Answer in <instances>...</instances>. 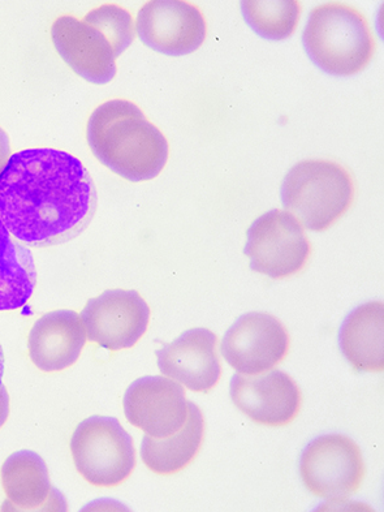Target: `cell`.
<instances>
[{"instance_id": "15", "label": "cell", "mask_w": 384, "mask_h": 512, "mask_svg": "<svg viewBox=\"0 0 384 512\" xmlns=\"http://www.w3.org/2000/svg\"><path fill=\"white\" fill-rule=\"evenodd\" d=\"M0 477L7 498L2 510H68L66 498L51 485L45 460L34 451H17L8 456Z\"/></svg>"}, {"instance_id": "6", "label": "cell", "mask_w": 384, "mask_h": 512, "mask_svg": "<svg viewBox=\"0 0 384 512\" xmlns=\"http://www.w3.org/2000/svg\"><path fill=\"white\" fill-rule=\"evenodd\" d=\"M69 447L77 472L97 488L122 485L137 466L133 438L115 417L92 416L81 421Z\"/></svg>"}, {"instance_id": "22", "label": "cell", "mask_w": 384, "mask_h": 512, "mask_svg": "<svg viewBox=\"0 0 384 512\" xmlns=\"http://www.w3.org/2000/svg\"><path fill=\"white\" fill-rule=\"evenodd\" d=\"M8 416H10V395L6 386L3 385L0 387V428L6 424Z\"/></svg>"}, {"instance_id": "17", "label": "cell", "mask_w": 384, "mask_h": 512, "mask_svg": "<svg viewBox=\"0 0 384 512\" xmlns=\"http://www.w3.org/2000/svg\"><path fill=\"white\" fill-rule=\"evenodd\" d=\"M340 350L361 373L384 370V304L370 301L352 311L340 330Z\"/></svg>"}, {"instance_id": "16", "label": "cell", "mask_w": 384, "mask_h": 512, "mask_svg": "<svg viewBox=\"0 0 384 512\" xmlns=\"http://www.w3.org/2000/svg\"><path fill=\"white\" fill-rule=\"evenodd\" d=\"M86 344V333L80 314L53 311L43 314L33 325L28 337L30 360L42 372H62L79 360Z\"/></svg>"}, {"instance_id": "5", "label": "cell", "mask_w": 384, "mask_h": 512, "mask_svg": "<svg viewBox=\"0 0 384 512\" xmlns=\"http://www.w3.org/2000/svg\"><path fill=\"white\" fill-rule=\"evenodd\" d=\"M355 200V180L339 163L308 159L293 166L282 184L284 208L310 231L329 230Z\"/></svg>"}, {"instance_id": "18", "label": "cell", "mask_w": 384, "mask_h": 512, "mask_svg": "<svg viewBox=\"0 0 384 512\" xmlns=\"http://www.w3.org/2000/svg\"><path fill=\"white\" fill-rule=\"evenodd\" d=\"M188 406V419L179 432L166 438H142V462L159 476H172L185 470L200 453L205 438L204 415L196 404L188 402Z\"/></svg>"}, {"instance_id": "8", "label": "cell", "mask_w": 384, "mask_h": 512, "mask_svg": "<svg viewBox=\"0 0 384 512\" xmlns=\"http://www.w3.org/2000/svg\"><path fill=\"white\" fill-rule=\"evenodd\" d=\"M300 473L313 496L343 502L360 489L366 468L355 441L343 434H326L306 446Z\"/></svg>"}, {"instance_id": "4", "label": "cell", "mask_w": 384, "mask_h": 512, "mask_svg": "<svg viewBox=\"0 0 384 512\" xmlns=\"http://www.w3.org/2000/svg\"><path fill=\"white\" fill-rule=\"evenodd\" d=\"M302 43L313 63L334 76L364 71L377 49L368 19L356 7L343 2H327L314 8Z\"/></svg>"}, {"instance_id": "21", "label": "cell", "mask_w": 384, "mask_h": 512, "mask_svg": "<svg viewBox=\"0 0 384 512\" xmlns=\"http://www.w3.org/2000/svg\"><path fill=\"white\" fill-rule=\"evenodd\" d=\"M11 157V145L10 137H8L6 131L0 128V171L6 166L8 159Z\"/></svg>"}, {"instance_id": "7", "label": "cell", "mask_w": 384, "mask_h": 512, "mask_svg": "<svg viewBox=\"0 0 384 512\" xmlns=\"http://www.w3.org/2000/svg\"><path fill=\"white\" fill-rule=\"evenodd\" d=\"M250 269L273 279L299 274L312 255V244L299 219L274 209L250 226L245 245Z\"/></svg>"}, {"instance_id": "11", "label": "cell", "mask_w": 384, "mask_h": 512, "mask_svg": "<svg viewBox=\"0 0 384 512\" xmlns=\"http://www.w3.org/2000/svg\"><path fill=\"white\" fill-rule=\"evenodd\" d=\"M135 25L144 45L170 57L194 53L207 34L200 7L185 0H151L138 11Z\"/></svg>"}, {"instance_id": "1", "label": "cell", "mask_w": 384, "mask_h": 512, "mask_svg": "<svg viewBox=\"0 0 384 512\" xmlns=\"http://www.w3.org/2000/svg\"><path fill=\"white\" fill-rule=\"evenodd\" d=\"M97 204L89 171L62 150H23L0 171V219L27 247L71 242L92 223Z\"/></svg>"}, {"instance_id": "2", "label": "cell", "mask_w": 384, "mask_h": 512, "mask_svg": "<svg viewBox=\"0 0 384 512\" xmlns=\"http://www.w3.org/2000/svg\"><path fill=\"white\" fill-rule=\"evenodd\" d=\"M86 139L99 162L133 183L157 178L170 156L165 135L127 100L98 106L88 120Z\"/></svg>"}, {"instance_id": "10", "label": "cell", "mask_w": 384, "mask_h": 512, "mask_svg": "<svg viewBox=\"0 0 384 512\" xmlns=\"http://www.w3.org/2000/svg\"><path fill=\"white\" fill-rule=\"evenodd\" d=\"M291 338L286 326L273 314L250 312L231 326L222 341V354L240 374H261L286 359Z\"/></svg>"}, {"instance_id": "13", "label": "cell", "mask_w": 384, "mask_h": 512, "mask_svg": "<svg viewBox=\"0 0 384 512\" xmlns=\"http://www.w3.org/2000/svg\"><path fill=\"white\" fill-rule=\"evenodd\" d=\"M125 417L146 436L166 438L179 432L188 419L183 387L163 376L138 378L124 395Z\"/></svg>"}, {"instance_id": "14", "label": "cell", "mask_w": 384, "mask_h": 512, "mask_svg": "<svg viewBox=\"0 0 384 512\" xmlns=\"http://www.w3.org/2000/svg\"><path fill=\"white\" fill-rule=\"evenodd\" d=\"M166 377L194 393H209L222 377L218 337L209 329H191L155 352Z\"/></svg>"}, {"instance_id": "3", "label": "cell", "mask_w": 384, "mask_h": 512, "mask_svg": "<svg viewBox=\"0 0 384 512\" xmlns=\"http://www.w3.org/2000/svg\"><path fill=\"white\" fill-rule=\"evenodd\" d=\"M136 25L125 8L103 4L84 19L60 16L51 27V40L60 58L89 83L109 84L116 76V59L132 45Z\"/></svg>"}, {"instance_id": "9", "label": "cell", "mask_w": 384, "mask_h": 512, "mask_svg": "<svg viewBox=\"0 0 384 512\" xmlns=\"http://www.w3.org/2000/svg\"><path fill=\"white\" fill-rule=\"evenodd\" d=\"M86 339L110 351L135 347L149 328L150 308L135 290H107L80 313Z\"/></svg>"}, {"instance_id": "20", "label": "cell", "mask_w": 384, "mask_h": 512, "mask_svg": "<svg viewBox=\"0 0 384 512\" xmlns=\"http://www.w3.org/2000/svg\"><path fill=\"white\" fill-rule=\"evenodd\" d=\"M241 11L250 28L266 40H286L296 32L301 16L297 0H247Z\"/></svg>"}, {"instance_id": "23", "label": "cell", "mask_w": 384, "mask_h": 512, "mask_svg": "<svg viewBox=\"0 0 384 512\" xmlns=\"http://www.w3.org/2000/svg\"><path fill=\"white\" fill-rule=\"evenodd\" d=\"M3 374H4V354L2 346H0V387L3 386Z\"/></svg>"}, {"instance_id": "19", "label": "cell", "mask_w": 384, "mask_h": 512, "mask_svg": "<svg viewBox=\"0 0 384 512\" xmlns=\"http://www.w3.org/2000/svg\"><path fill=\"white\" fill-rule=\"evenodd\" d=\"M37 271L32 252L0 219V312L24 307L34 294Z\"/></svg>"}, {"instance_id": "12", "label": "cell", "mask_w": 384, "mask_h": 512, "mask_svg": "<svg viewBox=\"0 0 384 512\" xmlns=\"http://www.w3.org/2000/svg\"><path fill=\"white\" fill-rule=\"evenodd\" d=\"M231 399L253 423L271 428L292 424L302 406L300 387L279 369L254 376L236 374L231 381Z\"/></svg>"}]
</instances>
